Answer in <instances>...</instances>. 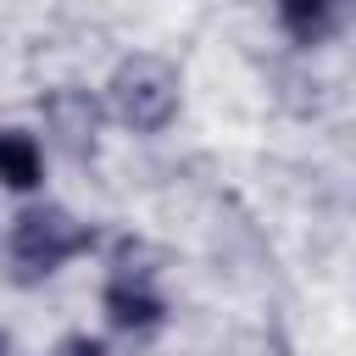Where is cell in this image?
I'll return each mask as SVG.
<instances>
[{
    "label": "cell",
    "mask_w": 356,
    "mask_h": 356,
    "mask_svg": "<svg viewBox=\"0 0 356 356\" xmlns=\"http://www.w3.org/2000/svg\"><path fill=\"white\" fill-rule=\"evenodd\" d=\"M178 100H184V78L156 50L122 56L111 67V78H106V111L134 134H161L178 117Z\"/></svg>",
    "instance_id": "6da1fadb"
},
{
    "label": "cell",
    "mask_w": 356,
    "mask_h": 356,
    "mask_svg": "<svg viewBox=\"0 0 356 356\" xmlns=\"http://www.w3.org/2000/svg\"><path fill=\"white\" fill-rule=\"evenodd\" d=\"M89 222H78L67 206L56 200H33L11 217V256L33 273H56L61 261H72L78 250H89Z\"/></svg>",
    "instance_id": "7a4b0ae2"
},
{
    "label": "cell",
    "mask_w": 356,
    "mask_h": 356,
    "mask_svg": "<svg viewBox=\"0 0 356 356\" xmlns=\"http://www.w3.org/2000/svg\"><path fill=\"white\" fill-rule=\"evenodd\" d=\"M39 111H44L50 145H56L61 156L83 161V156L95 150V139H100V117H106V106H100V95H95V89L61 83V89H50V95L39 100Z\"/></svg>",
    "instance_id": "3957f363"
},
{
    "label": "cell",
    "mask_w": 356,
    "mask_h": 356,
    "mask_svg": "<svg viewBox=\"0 0 356 356\" xmlns=\"http://www.w3.org/2000/svg\"><path fill=\"white\" fill-rule=\"evenodd\" d=\"M100 312L117 334H150L167 317V300L150 278V267H111V278L100 284Z\"/></svg>",
    "instance_id": "277c9868"
},
{
    "label": "cell",
    "mask_w": 356,
    "mask_h": 356,
    "mask_svg": "<svg viewBox=\"0 0 356 356\" xmlns=\"http://www.w3.org/2000/svg\"><path fill=\"white\" fill-rule=\"evenodd\" d=\"M44 184V145L28 128H0V189L33 195Z\"/></svg>",
    "instance_id": "5b68a950"
},
{
    "label": "cell",
    "mask_w": 356,
    "mask_h": 356,
    "mask_svg": "<svg viewBox=\"0 0 356 356\" xmlns=\"http://www.w3.org/2000/svg\"><path fill=\"white\" fill-rule=\"evenodd\" d=\"M273 22L284 28L289 44H323V39H334L339 11H334L328 0H284V6L273 11Z\"/></svg>",
    "instance_id": "8992f818"
},
{
    "label": "cell",
    "mask_w": 356,
    "mask_h": 356,
    "mask_svg": "<svg viewBox=\"0 0 356 356\" xmlns=\"http://www.w3.org/2000/svg\"><path fill=\"white\" fill-rule=\"evenodd\" d=\"M56 356H111L106 350V339H89V334H72V339H61V350Z\"/></svg>",
    "instance_id": "52a82bcc"
},
{
    "label": "cell",
    "mask_w": 356,
    "mask_h": 356,
    "mask_svg": "<svg viewBox=\"0 0 356 356\" xmlns=\"http://www.w3.org/2000/svg\"><path fill=\"white\" fill-rule=\"evenodd\" d=\"M0 356H11V339H6V328H0Z\"/></svg>",
    "instance_id": "ba28073f"
}]
</instances>
